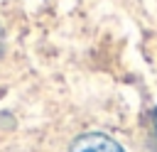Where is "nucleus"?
Wrapping results in <instances>:
<instances>
[{
    "label": "nucleus",
    "mask_w": 157,
    "mask_h": 152,
    "mask_svg": "<svg viewBox=\"0 0 157 152\" xmlns=\"http://www.w3.org/2000/svg\"><path fill=\"white\" fill-rule=\"evenodd\" d=\"M69 152H125V150L103 132H86L71 142Z\"/></svg>",
    "instance_id": "nucleus-1"
},
{
    "label": "nucleus",
    "mask_w": 157,
    "mask_h": 152,
    "mask_svg": "<svg viewBox=\"0 0 157 152\" xmlns=\"http://www.w3.org/2000/svg\"><path fill=\"white\" fill-rule=\"evenodd\" d=\"M150 118H152V137H155V142H157V108L152 110Z\"/></svg>",
    "instance_id": "nucleus-2"
},
{
    "label": "nucleus",
    "mask_w": 157,
    "mask_h": 152,
    "mask_svg": "<svg viewBox=\"0 0 157 152\" xmlns=\"http://www.w3.org/2000/svg\"><path fill=\"white\" fill-rule=\"evenodd\" d=\"M5 51V32H2V27H0V54Z\"/></svg>",
    "instance_id": "nucleus-3"
}]
</instances>
